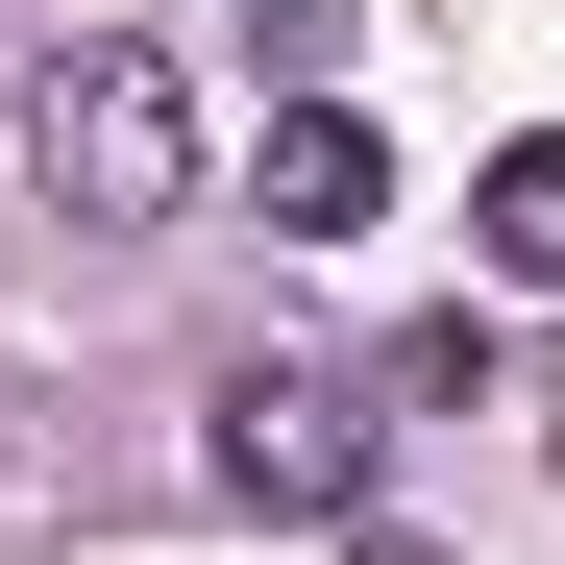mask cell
Here are the masks:
<instances>
[{
	"label": "cell",
	"mask_w": 565,
	"mask_h": 565,
	"mask_svg": "<svg viewBox=\"0 0 565 565\" xmlns=\"http://www.w3.org/2000/svg\"><path fill=\"white\" fill-rule=\"evenodd\" d=\"M25 172H50V198L74 222H99V246H148L172 198H198V99H172V50H50V99H25Z\"/></svg>",
	"instance_id": "cell-1"
},
{
	"label": "cell",
	"mask_w": 565,
	"mask_h": 565,
	"mask_svg": "<svg viewBox=\"0 0 565 565\" xmlns=\"http://www.w3.org/2000/svg\"><path fill=\"white\" fill-rule=\"evenodd\" d=\"M467 246H492L516 296H565V124H516L492 172H467Z\"/></svg>",
	"instance_id": "cell-4"
},
{
	"label": "cell",
	"mask_w": 565,
	"mask_h": 565,
	"mask_svg": "<svg viewBox=\"0 0 565 565\" xmlns=\"http://www.w3.org/2000/svg\"><path fill=\"white\" fill-rule=\"evenodd\" d=\"M369 198H394V148H369L344 99H296V124H270V246H344Z\"/></svg>",
	"instance_id": "cell-3"
},
{
	"label": "cell",
	"mask_w": 565,
	"mask_h": 565,
	"mask_svg": "<svg viewBox=\"0 0 565 565\" xmlns=\"http://www.w3.org/2000/svg\"><path fill=\"white\" fill-rule=\"evenodd\" d=\"M222 492L246 516H369L394 492V394L369 369H222Z\"/></svg>",
	"instance_id": "cell-2"
}]
</instances>
